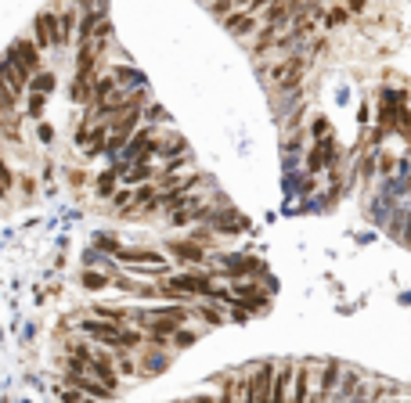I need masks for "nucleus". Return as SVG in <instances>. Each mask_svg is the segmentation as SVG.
I'll use <instances>...</instances> for the list:
<instances>
[{
	"label": "nucleus",
	"instance_id": "nucleus-1",
	"mask_svg": "<svg viewBox=\"0 0 411 403\" xmlns=\"http://www.w3.org/2000/svg\"><path fill=\"white\" fill-rule=\"evenodd\" d=\"M8 58H11L26 76H37V72H40V47H37L33 40H14V43L8 47Z\"/></svg>",
	"mask_w": 411,
	"mask_h": 403
},
{
	"label": "nucleus",
	"instance_id": "nucleus-2",
	"mask_svg": "<svg viewBox=\"0 0 411 403\" xmlns=\"http://www.w3.org/2000/svg\"><path fill=\"white\" fill-rule=\"evenodd\" d=\"M33 37H37L40 51H51V47H58V14L40 11L37 22H33Z\"/></svg>",
	"mask_w": 411,
	"mask_h": 403
},
{
	"label": "nucleus",
	"instance_id": "nucleus-3",
	"mask_svg": "<svg viewBox=\"0 0 411 403\" xmlns=\"http://www.w3.org/2000/svg\"><path fill=\"white\" fill-rule=\"evenodd\" d=\"M116 260H123V263H148V267L166 270L163 252H155V249H116Z\"/></svg>",
	"mask_w": 411,
	"mask_h": 403
},
{
	"label": "nucleus",
	"instance_id": "nucleus-4",
	"mask_svg": "<svg viewBox=\"0 0 411 403\" xmlns=\"http://www.w3.org/2000/svg\"><path fill=\"white\" fill-rule=\"evenodd\" d=\"M0 79H4V83L14 90V94H19V98H22V90L29 87V76L19 69V65H14V61L4 54V58H0Z\"/></svg>",
	"mask_w": 411,
	"mask_h": 403
},
{
	"label": "nucleus",
	"instance_id": "nucleus-5",
	"mask_svg": "<svg viewBox=\"0 0 411 403\" xmlns=\"http://www.w3.org/2000/svg\"><path fill=\"white\" fill-rule=\"evenodd\" d=\"M252 25H257V14L252 11H245V8H239L231 14V19H224V29L231 37H245V33H252Z\"/></svg>",
	"mask_w": 411,
	"mask_h": 403
},
{
	"label": "nucleus",
	"instance_id": "nucleus-6",
	"mask_svg": "<svg viewBox=\"0 0 411 403\" xmlns=\"http://www.w3.org/2000/svg\"><path fill=\"white\" fill-rule=\"evenodd\" d=\"M213 227H217L220 234H242V231H245V220H242V216H234L231 209H224V213L213 220Z\"/></svg>",
	"mask_w": 411,
	"mask_h": 403
},
{
	"label": "nucleus",
	"instance_id": "nucleus-7",
	"mask_svg": "<svg viewBox=\"0 0 411 403\" xmlns=\"http://www.w3.org/2000/svg\"><path fill=\"white\" fill-rule=\"evenodd\" d=\"M170 252L177 256V260H184V263H199V260H206L202 249L195 245V241H170Z\"/></svg>",
	"mask_w": 411,
	"mask_h": 403
},
{
	"label": "nucleus",
	"instance_id": "nucleus-8",
	"mask_svg": "<svg viewBox=\"0 0 411 403\" xmlns=\"http://www.w3.org/2000/svg\"><path fill=\"white\" fill-rule=\"evenodd\" d=\"M224 270L228 273H257L260 263L252 256H224Z\"/></svg>",
	"mask_w": 411,
	"mask_h": 403
},
{
	"label": "nucleus",
	"instance_id": "nucleus-9",
	"mask_svg": "<svg viewBox=\"0 0 411 403\" xmlns=\"http://www.w3.org/2000/svg\"><path fill=\"white\" fill-rule=\"evenodd\" d=\"M69 382H72V385H76V389H80V393H90V396H112V389H108V385H98V382H94V378H83V375H72Z\"/></svg>",
	"mask_w": 411,
	"mask_h": 403
},
{
	"label": "nucleus",
	"instance_id": "nucleus-10",
	"mask_svg": "<svg viewBox=\"0 0 411 403\" xmlns=\"http://www.w3.org/2000/svg\"><path fill=\"white\" fill-rule=\"evenodd\" d=\"M152 173H155V169H152L148 158H137L134 169H130V173H123V180H126V184H141V180H148Z\"/></svg>",
	"mask_w": 411,
	"mask_h": 403
},
{
	"label": "nucleus",
	"instance_id": "nucleus-11",
	"mask_svg": "<svg viewBox=\"0 0 411 403\" xmlns=\"http://www.w3.org/2000/svg\"><path fill=\"white\" fill-rule=\"evenodd\" d=\"M72 25H76V14L66 11V14L58 19V47H66V43L72 40Z\"/></svg>",
	"mask_w": 411,
	"mask_h": 403
},
{
	"label": "nucleus",
	"instance_id": "nucleus-12",
	"mask_svg": "<svg viewBox=\"0 0 411 403\" xmlns=\"http://www.w3.org/2000/svg\"><path fill=\"white\" fill-rule=\"evenodd\" d=\"M119 166L116 169H105L101 176H98V184H94V187H98V195H112V187H116V180H119Z\"/></svg>",
	"mask_w": 411,
	"mask_h": 403
},
{
	"label": "nucleus",
	"instance_id": "nucleus-13",
	"mask_svg": "<svg viewBox=\"0 0 411 403\" xmlns=\"http://www.w3.org/2000/svg\"><path fill=\"white\" fill-rule=\"evenodd\" d=\"M29 87H33L37 94H51V90H54V72H37V76H29Z\"/></svg>",
	"mask_w": 411,
	"mask_h": 403
},
{
	"label": "nucleus",
	"instance_id": "nucleus-14",
	"mask_svg": "<svg viewBox=\"0 0 411 403\" xmlns=\"http://www.w3.org/2000/svg\"><path fill=\"white\" fill-rule=\"evenodd\" d=\"M105 285H108L105 273H98V270H87V273H83V288H87V292H101Z\"/></svg>",
	"mask_w": 411,
	"mask_h": 403
},
{
	"label": "nucleus",
	"instance_id": "nucleus-15",
	"mask_svg": "<svg viewBox=\"0 0 411 403\" xmlns=\"http://www.w3.org/2000/svg\"><path fill=\"white\" fill-rule=\"evenodd\" d=\"M43 101H47V94H37V90H33V98H29V116H33V119L43 112Z\"/></svg>",
	"mask_w": 411,
	"mask_h": 403
},
{
	"label": "nucleus",
	"instance_id": "nucleus-16",
	"mask_svg": "<svg viewBox=\"0 0 411 403\" xmlns=\"http://www.w3.org/2000/svg\"><path fill=\"white\" fill-rule=\"evenodd\" d=\"M166 119H170V116H166V108H163V105H155V108H152V116H148V123H166Z\"/></svg>",
	"mask_w": 411,
	"mask_h": 403
},
{
	"label": "nucleus",
	"instance_id": "nucleus-17",
	"mask_svg": "<svg viewBox=\"0 0 411 403\" xmlns=\"http://www.w3.org/2000/svg\"><path fill=\"white\" fill-rule=\"evenodd\" d=\"M346 22V11H332L328 14V25H343Z\"/></svg>",
	"mask_w": 411,
	"mask_h": 403
},
{
	"label": "nucleus",
	"instance_id": "nucleus-18",
	"mask_svg": "<svg viewBox=\"0 0 411 403\" xmlns=\"http://www.w3.org/2000/svg\"><path fill=\"white\" fill-rule=\"evenodd\" d=\"M61 400H66V403H83V396H80V393H72V389L61 393Z\"/></svg>",
	"mask_w": 411,
	"mask_h": 403
},
{
	"label": "nucleus",
	"instance_id": "nucleus-19",
	"mask_svg": "<svg viewBox=\"0 0 411 403\" xmlns=\"http://www.w3.org/2000/svg\"><path fill=\"white\" fill-rule=\"evenodd\" d=\"M368 0H346V11H365Z\"/></svg>",
	"mask_w": 411,
	"mask_h": 403
},
{
	"label": "nucleus",
	"instance_id": "nucleus-20",
	"mask_svg": "<svg viewBox=\"0 0 411 403\" xmlns=\"http://www.w3.org/2000/svg\"><path fill=\"white\" fill-rule=\"evenodd\" d=\"M4 119H8V116H4V108H0V130H4Z\"/></svg>",
	"mask_w": 411,
	"mask_h": 403
},
{
	"label": "nucleus",
	"instance_id": "nucleus-21",
	"mask_svg": "<svg viewBox=\"0 0 411 403\" xmlns=\"http://www.w3.org/2000/svg\"><path fill=\"white\" fill-rule=\"evenodd\" d=\"M199 403H217V400H210V396H202V400H199Z\"/></svg>",
	"mask_w": 411,
	"mask_h": 403
},
{
	"label": "nucleus",
	"instance_id": "nucleus-22",
	"mask_svg": "<svg viewBox=\"0 0 411 403\" xmlns=\"http://www.w3.org/2000/svg\"><path fill=\"white\" fill-rule=\"evenodd\" d=\"M202 4H213V0H202Z\"/></svg>",
	"mask_w": 411,
	"mask_h": 403
},
{
	"label": "nucleus",
	"instance_id": "nucleus-23",
	"mask_svg": "<svg viewBox=\"0 0 411 403\" xmlns=\"http://www.w3.org/2000/svg\"><path fill=\"white\" fill-rule=\"evenodd\" d=\"M357 403H361V400H357Z\"/></svg>",
	"mask_w": 411,
	"mask_h": 403
}]
</instances>
